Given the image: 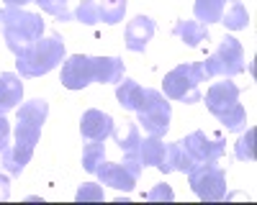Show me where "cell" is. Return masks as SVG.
Segmentation results:
<instances>
[{
  "mask_svg": "<svg viewBox=\"0 0 257 205\" xmlns=\"http://www.w3.org/2000/svg\"><path fill=\"white\" fill-rule=\"evenodd\" d=\"M47 113H49L47 100H39V98L21 106V110L16 116V141L3 149V170L6 172L21 174L24 167L31 162L41 126L47 120Z\"/></svg>",
  "mask_w": 257,
  "mask_h": 205,
  "instance_id": "cell-1",
  "label": "cell"
},
{
  "mask_svg": "<svg viewBox=\"0 0 257 205\" xmlns=\"http://www.w3.org/2000/svg\"><path fill=\"white\" fill-rule=\"evenodd\" d=\"M123 62L118 56H85L75 54L62 64V85L67 90H82L90 82H121Z\"/></svg>",
  "mask_w": 257,
  "mask_h": 205,
  "instance_id": "cell-2",
  "label": "cell"
},
{
  "mask_svg": "<svg viewBox=\"0 0 257 205\" xmlns=\"http://www.w3.org/2000/svg\"><path fill=\"white\" fill-rule=\"evenodd\" d=\"M62 59H64V41L57 34H52L47 38H36L21 54H16V67L21 77H41L52 72Z\"/></svg>",
  "mask_w": 257,
  "mask_h": 205,
  "instance_id": "cell-3",
  "label": "cell"
},
{
  "mask_svg": "<svg viewBox=\"0 0 257 205\" xmlns=\"http://www.w3.org/2000/svg\"><path fill=\"white\" fill-rule=\"evenodd\" d=\"M0 24H3V36H6L8 49L16 54H21L29 44H34L44 34V20H41V16L21 10V8L0 10Z\"/></svg>",
  "mask_w": 257,
  "mask_h": 205,
  "instance_id": "cell-4",
  "label": "cell"
},
{
  "mask_svg": "<svg viewBox=\"0 0 257 205\" xmlns=\"http://www.w3.org/2000/svg\"><path fill=\"white\" fill-rule=\"evenodd\" d=\"M206 108L216 116L229 131H239L244 128V120H247V113L239 102V88L234 82H216L211 85L208 92H206Z\"/></svg>",
  "mask_w": 257,
  "mask_h": 205,
  "instance_id": "cell-5",
  "label": "cell"
},
{
  "mask_svg": "<svg viewBox=\"0 0 257 205\" xmlns=\"http://www.w3.org/2000/svg\"><path fill=\"white\" fill-rule=\"evenodd\" d=\"M134 110L139 113V123L144 126L147 136H165L167 134L173 110H170V102L165 100V95L160 90L144 88Z\"/></svg>",
  "mask_w": 257,
  "mask_h": 205,
  "instance_id": "cell-6",
  "label": "cell"
},
{
  "mask_svg": "<svg viewBox=\"0 0 257 205\" xmlns=\"http://www.w3.org/2000/svg\"><path fill=\"white\" fill-rule=\"evenodd\" d=\"M206 72L203 64H180L173 72L165 74V95L173 100H185V102H198L201 92L198 85L203 82Z\"/></svg>",
  "mask_w": 257,
  "mask_h": 205,
  "instance_id": "cell-7",
  "label": "cell"
},
{
  "mask_svg": "<svg viewBox=\"0 0 257 205\" xmlns=\"http://www.w3.org/2000/svg\"><path fill=\"white\" fill-rule=\"evenodd\" d=\"M244 70V49L234 36H224L219 49L203 62L206 77H234Z\"/></svg>",
  "mask_w": 257,
  "mask_h": 205,
  "instance_id": "cell-8",
  "label": "cell"
},
{
  "mask_svg": "<svg viewBox=\"0 0 257 205\" xmlns=\"http://www.w3.org/2000/svg\"><path fill=\"white\" fill-rule=\"evenodd\" d=\"M188 182L201 200H224L226 198V174L216 162L196 164L188 172Z\"/></svg>",
  "mask_w": 257,
  "mask_h": 205,
  "instance_id": "cell-9",
  "label": "cell"
},
{
  "mask_svg": "<svg viewBox=\"0 0 257 205\" xmlns=\"http://www.w3.org/2000/svg\"><path fill=\"white\" fill-rule=\"evenodd\" d=\"M98 180L103 184H108L113 190H123L132 192L137 188V180L142 174V164L137 159H123V164H113V162H100V167L95 170Z\"/></svg>",
  "mask_w": 257,
  "mask_h": 205,
  "instance_id": "cell-10",
  "label": "cell"
},
{
  "mask_svg": "<svg viewBox=\"0 0 257 205\" xmlns=\"http://www.w3.org/2000/svg\"><path fill=\"white\" fill-rule=\"evenodd\" d=\"M180 146L185 149V154L196 162V164H206V162H219L224 156V141L221 138H211L203 131H193L190 136H185L180 141Z\"/></svg>",
  "mask_w": 257,
  "mask_h": 205,
  "instance_id": "cell-11",
  "label": "cell"
},
{
  "mask_svg": "<svg viewBox=\"0 0 257 205\" xmlns=\"http://www.w3.org/2000/svg\"><path fill=\"white\" fill-rule=\"evenodd\" d=\"M80 134L85 141H105V136L113 134V118L103 110H85L80 120Z\"/></svg>",
  "mask_w": 257,
  "mask_h": 205,
  "instance_id": "cell-12",
  "label": "cell"
},
{
  "mask_svg": "<svg viewBox=\"0 0 257 205\" xmlns=\"http://www.w3.org/2000/svg\"><path fill=\"white\" fill-rule=\"evenodd\" d=\"M152 36H155V20L149 16H137L132 24L126 26V49L144 52Z\"/></svg>",
  "mask_w": 257,
  "mask_h": 205,
  "instance_id": "cell-13",
  "label": "cell"
},
{
  "mask_svg": "<svg viewBox=\"0 0 257 205\" xmlns=\"http://www.w3.org/2000/svg\"><path fill=\"white\" fill-rule=\"evenodd\" d=\"M157 167L167 174V172H190L193 167H196V162H193L188 154H185V149L180 146V141L178 144H165V154H162V159H160V164Z\"/></svg>",
  "mask_w": 257,
  "mask_h": 205,
  "instance_id": "cell-14",
  "label": "cell"
},
{
  "mask_svg": "<svg viewBox=\"0 0 257 205\" xmlns=\"http://www.w3.org/2000/svg\"><path fill=\"white\" fill-rule=\"evenodd\" d=\"M21 98H24V85L21 77H16L13 72H3L0 74V116H6L8 110H13Z\"/></svg>",
  "mask_w": 257,
  "mask_h": 205,
  "instance_id": "cell-15",
  "label": "cell"
},
{
  "mask_svg": "<svg viewBox=\"0 0 257 205\" xmlns=\"http://www.w3.org/2000/svg\"><path fill=\"white\" fill-rule=\"evenodd\" d=\"M113 138L118 144V149L126 152V159H137L139 162V141H142V134L137 128V123H123L121 128H113Z\"/></svg>",
  "mask_w": 257,
  "mask_h": 205,
  "instance_id": "cell-16",
  "label": "cell"
},
{
  "mask_svg": "<svg viewBox=\"0 0 257 205\" xmlns=\"http://www.w3.org/2000/svg\"><path fill=\"white\" fill-rule=\"evenodd\" d=\"M175 36L183 38L188 46H201L203 41H208V28L201 20H178L175 24Z\"/></svg>",
  "mask_w": 257,
  "mask_h": 205,
  "instance_id": "cell-17",
  "label": "cell"
},
{
  "mask_svg": "<svg viewBox=\"0 0 257 205\" xmlns=\"http://www.w3.org/2000/svg\"><path fill=\"white\" fill-rule=\"evenodd\" d=\"M219 24H224L229 31H242L249 24V16H247V10H244V6L239 3V0H226Z\"/></svg>",
  "mask_w": 257,
  "mask_h": 205,
  "instance_id": "cell-18",
  "label": "cell"
},
{
  "mask_svg": "<svg viewBox=\"0 0 257 205\" xmlns=\"http://www.w3.org/2000/svg\"><path fill=\"white\" fill-rule=\"evenodd\" d=\"M162 154H165L162 136H147L139 141V164L142 167H157Z\"/></svg>",
  "mask_w": 257,
  "mask_h": 205,
  "instance_id": "cell-19",
  "label": "cell"
},
{
  "mask_svg": "<svg viewBox=\"0 0 257 205\" xmlns=\"http://www.w3.org/2000/svg\"><path fill=\"white\" fill-rule=\"evenodd\" d=\"M224 3L226 0H196V6H193L196 20H201V24H216L221 18Z\"/></svg>",
  "mask_w": 257,
  "mask_h": 205,
  "instance_id": "cell-20",
  "label": "cell"
},
{
  "mask_svg": "<svg viewBox=\"0 0 257 205\" xmlns=\"http://www.w3.org/2000/svg\"><path fill=\"white\" fill-rule=\"evenodd\" d=\"M142 85L134 80H121L118 82V90H116V98L121 102V108L123 110H134L137 108V102H139V95H142Z\"/></svg>",
  "mask_w": 257,
  "mask_h": 205,
  "instance_id": "cell-21",
  "label": "cell"
},
{
  "mask_svg": "<svg viewBox=\"0 0 257 205\" xmlns=\"http://www.w3.org/2000/svg\"><path fill=\"white\" fill-rule=\"evenodd\" d=\"M103 159H105V146H103V141H90L88 146H85V152H82V167H85V172L95 174V170L100 167Z\"/></svg>",
  "mask_w": 257,
  "mask_h": 205,
  "instance_id": "cell-22",
  "label": "cell"
},
{
  "mask_svg": "<svg viewBox=\"0 0 257 205\" xmlns=\"http://www.w3.org/2000/svg\"><path fill=\"white\" fill-rule=\"evenodd\" d=\"M126 13V0H103L100 3V20L103 24H118Z\"/></svg>",
  "mask_w": 257,
  "mask_h": 205,
  "instance_id": "cell-23",
  "label": "cell"
},
{
  "mask_svg": "<svg viewBox=\"0 0 257 205\" xmlns=\"http://www.w3.org/2000/svg\"><path fill=\"white\" fill-rule=\"evenodd\" d=\"M75 18L80 20V24H85V26L100 24V3H98V0H82L77 13H75Z\"/></svg>",
  "mask_w": 257,
  "mask_h": 205,
  "instance_id": "cell-24",
  "label": "cell"
},
{
  "mask_svg": "<svg viewBox=\"0 0 257 205\" xmlns=\"http://www.w3.org/2000/svg\"><path fill=\"white\" fill-rule=\"evenodd\" d=\"M34 3H39L41 10H47L62 20H72V13H70V0H34Z\"/></svg>",
  "mask_w": 257,
  "mask_h": 205,
  "instance_id": "cell-25",
  "label": "cell"
},
{
  "mask_svg": "<svg viewBox=\"0 0 257 205\" xmlns=\"http://www.w3.org/2000/svg\"><path fill=\"white\" fill-rule=\"evenodd\" d=\"M75 200H77V202H88V200L100 202V200H103V188H100V184H95V182H85V184H80Z\"/></svg>",
  "mask_w": 257,
  "mask_h": 205,
  "instance_id": "cell-26",
  "label": "cell"
},
{
  "mask_svg": "<svg viewBox=\"0 0 257 205\" xmlns=\"http://www.w3.org/2000/svg\"><path fill=\"white\" fill-rule=\"evenodd\" d=\"M252 144H254V131L249 128V131L237 141V159H242V162H252V159H254Z\"/></svg>",
  "mask_w": 257,
  "mask_h": 205,
  "instance_id": "cell-27",
  "label": "cell"
},
{
  "mask_svg": "<svg viewBox=\"0 0 257 205\" xmlns=\"http://www.w3.org/2000/svg\"><path fill=\"white\" fill-rule=\"evenodd\" d=\"M144 198L147 200H173L175 195H173V190H170L167 184H160V188H155L152 192H147Z\"/></svg>",
  "mask_w": 257,
  "mask_h": 205,
  "instance_id": "cell-28",
  "label": "cell"
},
{
  "mask_svg": "<svg viewBox=\"0 0 257 205\" xmlns=\"http://www.w3.org/2000/svg\"><path fill=\"white\" fill-rule=\"evenodd\" d=\"M8 136H11V123L6 120V116H0V152L8 146Z\"/></svg>",
  "mask_w": 257,
  "mask_h": 205,
  "instance_id": "cell-29",
  "label": "cell"
},
{
  "mask_svg": "<svg viewBox=\"0 0 257 205\" xmlns=\"http://www.w3.org/2000/svg\"><path fill=\"white\" fill-rule=\"evenodd\" d=\"M8 198H11V182L8 177L0 174V200H8Z\"/></svg>",
  "mask_w": 257,
  "mask_h": 205,
  "instance_id": "cell-30",
  "label": "cell"
},
{
  "mask_svg": "<svg viewBox=\"0 0 257 205\" xmlns=\"http://www.w3.org/2000/svg\"><path fill=\"white\" fill-rule=\"evenodd\" d=\"M3 3H6L8 8H24L26 3H31V0H3Z\"/></svg>",
  "mask_w": 257,
  "mask_h": 205,
  "instance_id": "cell-31",
  "label": "cell"
}]
</instances>
